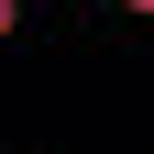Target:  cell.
<instances>
[{"mask_svg":"<svg viewBox=\"0 0 154 154\" xmlns=\"http://www.w3.org/2000/svg\"><path fill=\"white\" fill-rule=\"evenodd\" d=\"M121 11H132V22H154V0H121Z\"/></svg>","mask_w":154,"mask_h":154,"instance_id":"obj_2","label":"cell"},{"mask_svg":"<svg viewBox=\"0 0 154 154\" xmlns=\"http://www.w3.org/2000/svg\"><path fill=\"white\" fill-rule=\"evenodd\" d=\"M11 33H22V0H0V44H11Z\"/></svg>","mask_w":154,"mask_h":154,"instance_id":"obj_1","label":"cell"}]
</instances>
